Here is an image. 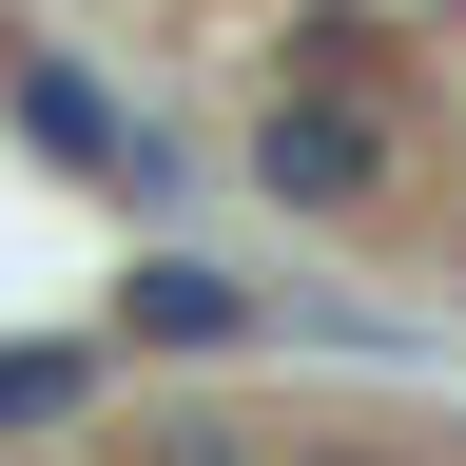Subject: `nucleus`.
<instances>
[{
  "label": "nucleus",
  "mask_w": 466,
  "mask_h": 466,
  "mask_svg": "<svg viewBox=\"0 0 466 466\" xmlns=\"http://www.w3.org/2000/svg\"><path fill=\"white\" fill-rule=\"evenodd\" d=\"M253 195L311 214V233L389 214V195H408V97H389V78H291V97L253 116Z\"/></svg>",
  "instance_id": "obj_1"
},
{
  "label": "nucleus",
  "mask_w": 466,
  "mask_h": 466,
  "mask_svg": "<svg viewBox=\"0 0 466 466\" xmlns=\"http://www.w3.org/2000/svg\"><path fill=\"white\" fill-rule=\"evenodd\" d=\"M116 350H253L272 311H253V291H233V272H195V253H137V272H116V311H97Z\"/></svg>",
  "instance_id": "obj_3"
},
{
  "label": "nucleus",
  "mask_w": 466,
  "mask_h": 466,
  "mask_svg": "<svg viewBox=\"0 0 466 466\" xmlns=\"http://www.w3.org/2000/svg\"><path fill=\"white\" fill-rule=\"evenodd\" d=\"M0 116H20L39 156L116 175L137 214H175V195H195V137H175V116H137V97L97 78V58H58V39H0Z\"/></svg>",
  "instance_id": "obj_2"
},
{
  "label": "nucleus",
  "mask_w": 466,
  "mask_h": 466,
  "mask_svg": "<svg viewBox=\"0 0 466 466\" xmlns=\"http://www.w3.org/2000/svg\"><path fill=\"white\" fill-rule=\"evenodd\" d=\"M137 466H253V428H233V408H175V428H156Z\"/></svg>",
  "instance_id": "obj_4"
},
{
  "label": "nucleus",
  "mask_w": 466,
  "mask_h": 466,
  "mask_svg": "<svg viewBox=\"0 0 466 466\" xmlns=\"http://www.w3.org/2000/svg\"><path fill=\"white\" fill-rule=\"evenodd\" d=\"M311 466H350V447H311Z\"/></svg>",
  "instance_id": "obj_5"
}]
</instances>
